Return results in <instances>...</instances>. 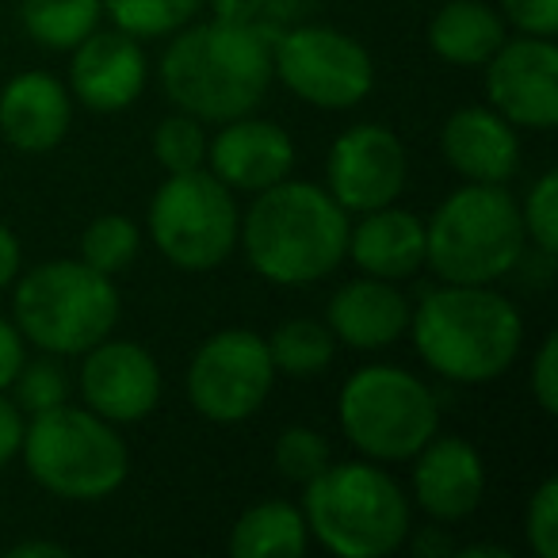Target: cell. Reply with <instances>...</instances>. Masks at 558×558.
Returning <instances> with one entry per match:
<instances>
[{
  "label": "cell",
  "instance_id": "obj_17",
  "mask_svg": "<svg viewBox=\"0 0 558 558\" xmlns=\"http://www.w3.org/2000/svg\"><path fill=\"white\" fill-rule=\"evenodd\" d=\"M482 489H486V471H482L478 451L459 436L428 440L417 451L413 466V494L421 509L433 520H463L478 509Z\"/></svg>",
  "mask_w": 558,
  "mask_h": 558
},
{
  "label": "cell",
  "instance_id": "obj_28",
  "mask_svg": "<svg viewBox=\"0 0 558 558\" xmlns=\"http://www.w3.org/2000/svg\"><path fill=\"white\" fill-rule=\"evenodd\" d=\"M154 154L169 172H192L207 161V138H203L199 119L172 116L161 119L154 131Z\"/></svg>",
  "mask_w": 558,
  "mask_h": 558
},
{
  "label": "cell",
  "instance_id": "obj_29",
  "mask_svg": "<svg viewBox=\"0 0 558 558\" xmlns=\"http://www.w3.org/2000/svg\"><path fill=\"white\" fill-rule=\"evenodd\" d=\"M329 466V444L322 433L314 428H283V436L276 440V471L283 474L288 482H311L318 478L322 471Z\"/></svg>",
  "mask_w": 558,
  "mask_h": 558
},
{
  "label": "cell",
  "instance_id": "obj_1",
  "mask_svg": "<svg viewBox=\"0 0 558 558\" xmlns=\"http://www.w3.org/2000/svg\"><path fill=\"white\" fill-rule=\"evenodd\" d=\"M161 85L184 116L230 123L264 100L271 85V39L256 24L210 20L180 27L161 62Z\"/></svg>",
  "mask_w": 558,
  "mask_h": 558
},
{
  "label": "cell",
  "instance_id": "obj_9",
  "mask_svg": "<svg viewBox=\"0 0 558 558\" xmlns=\"http://www.w3.org/2000/svg\"><path fill=\"white\" fill-rule=\"evenodd\" d=\"M238 230L233 195L215 172H172L149 203V233L177 268H218L238 245Z\"/></svg>",
  "mask_w": 558,
  "mask_h": 558
},
{
  "label": "cell",
  "instance_id": "obj_3",
  "mask_svg": "<svg viewBox=\"0 0 558 558\" xmlns=\"http://www.w3.org/2000/svg\"><path fill=\"white\" fill-rule=\"evenodd\" d=\"M417 352L451 383H489L517 360L524 322L505 295L486 283H451L410 314Z\"/></svg>",
  "mask_w": 558,
  "mask_h": 558
},
{
  "label": "cell",
  "instance_id": "obj_5",
  "mask_svg": "<svg viewBox=\"0 0 558 558\" xmlns=\"http://www.w3.org/2000/svg\"><path fill=\"white\" fill-rule=\"evenodd\" d=\"M524 218L501 184L456 192L425 226V260L444 283H494L524 256Z\"/></svg>",
  "mask_w": 558,
  "mask_h": 558
},
{
  "label": "cell",
  "instance_id": "obj_25",
  "mask_svg": "<svg viewBox=\"0 0 558 558\" xmlns=\"http://www.w3.org/2000/svg\"><path fill=\"white\" fill-rule=\"evenodd\" d=\"M333 352H337V337L329 333V326L311 318L283 322L268 341L271 367L283 375H295V379H311V375L326 372L333 364Z\"/></svg>",
  "mask_w": 558,
  "mask_h": 558
},
{
  "label": "cell",
  "instance_id": "obj_4",
  "mask_svg": "<svg viewBox=\"0 0 558 558\" xmlns=\"http://www.w3.org/2000/svg\"><path fill=\"white\" fill-rule=\"evenodd\" d=\"M306 532L341 558L395 555L410 535V501L372 463H329L306 482Z\"/></svg>",
  "mask_w": 558,
  "mask_h": 558
},
{
  "label": "cell",
  "instance_id": "obj_8",
  "mask_svg": "<svg viewBox=\"0 0 558 558\" xmlns=\"http://www.w3.org/2000/svg\"><path fill=\"white\" fill-rule=\"evenodd\" d=\"M440 425L436 398L402 367H364L341 390V428L364 456L413 459Z\"/></svg>",
  "mask_w": 558,
  "mask_h": 558
},
{
  "label": "cell",
  "instance_id": "obj_19",
  "mask_svg": "<svg viewBox=\"0 0 558 558\" xmlns=\"http://www.w3.org/2000/svg\"><path fill=\"white\" fill-rule=\"evenodd\" d=\"M440 146L448 165L471 184H505L520 165L512 123L489 108H463L444 123Z\"/></svg>",
  "mask_w": 558,
  "mask_h": 558
},
{
  "label": "cell",
  "instance_id": "obj_26",
  "mask_svg": "<svg viewBox=\"0 0 558 558\" xmlns=\"http://www.w3.org/2000/svg\"><path fill=\"white\" fill-rule=\"evenodd\" d=\"M100 4L111 12L119 32L134 39H157L192 24L203 0H100Z\"/></svg>",
  "mask_w": 558,
  "mask_h": 558
},
{
  "label": "cell",
  "instance_id": "obj_11",
  "mask_svg": "<svg viewBox=\"0 0 558 558\" xmlns=\"http://www.w3.org/2000/svg\"><path fill=\"white\" fill-rule=\"evenodd\" d=\"M276 379L268 341L248 329H222L207 337L187 367V398L207 421L233 425L253 417Z\"/></svg>",
  "mask_w": 558,
  "mask_h": 558
},
{
  "label": "cell",
  "instance_id": "obj_7",
  "mask_svg": "<svg viewBox=\"0 0 558 558\" xmlns=\"http://www.w3.org/2000/svg\"><path fill=\"white\" fill-rule=\"evenodd\" d=\"M119 295L85 260H54L27 271L16 288V326L50 356H85L111 333Z\"/></svg>",
  "mask_w": 558,
  "mask_h": 558
},
{
  "label": "cell",
  "instance_id": "obj_10",
  "mask_svg": "<svg viewBox=\"0 0 558 558\" xmlns=\"http://www.w3.org/2000/svg\"><path fill=\"white\" fill-rule=\"evenodd\" d=\"M271 73L314 108H356L375 85L372 54L333 27H295L276 43Z\"/></svg>",
  "mask_w": 558,
  "mask_h": 558
},
{
  "label": "cell",
  "instance_id": "obj_30",
  "mask_svg": "<svg viewBox=\"0 0 558 558\" xmlns=\"http://www.w3.org/2000/svg\"><path fill=\"white\" fill-rule=\"evenodd\" d=\"M12 383H16V405L32 413V417L65 405V395H70L65 372L58 360H32V364L20 367Z\"/></svg>",
  "mask_w": 558,
  "mask_h": 558
},
{
  "label": "cell",
  "instance_id": "obj_35",
  "mask_svg": "<svg viewBox=\"0 0 558 558\" xmlns=\"http://www.w3.org/2000/svg\"><path fill=\"white\" fill-rule=\"evenodd\" d=\"M20 367H24V333L0 318V390L12 387Z\"/></svg>",
  "mask_w": 558,
  "mask_h": 558
},
{
  "label": "cell",
  "instance_id": "obj_15",
  "mask_svg": "<svg viewBox=\"0 0 558 558\" xmlns=\"http://www.w3.org/2000/svg\"><path fill=\"white\" fill-rule=\"evenodd\" d=\"M207 157L210 172L226 187L264 192V187L279 184V180H288L291 165H295V146L276 123L241 116L218 131V138L207 146Z\"/></svg>",
  "mask_w": 558,
  "mask_h": 558
},
{
  "label": "cell",
  "instance_id": "obj_22",
  "mask_svg": "<svg viewBox=\"0 0 558 558\" xmlns=\"http://www.w3.org/2000/svg\"><path fill=\"white\" fill-rule=\"evenodd\" d=\"M428 43L451 65H486L505 43V24L482 0H451L428 24Z\"/></svg>",
  "mask_w": 558,
  "mask_h": 558
},
{
  "label": "cell",
  "instance_id": "obj_38",
  "mask_svg": "<svg viewBox=\"0 0 558 558\" xmlns=\"http://www.w3.org/2000/svg\"><path fill=\"white\" fill-rule=\"evenodd\" d=\"M20 271V241L9 233V226H0V291L9 288Z\"/></svg>",
  "mask_w": 558,
  "mask_h": 558
},
{
  "label": "cell",
  "instance_id": "obj_37",
  "mask_svg": "<svg viewBox=\"0 0 558 558\" xmlns=\"http://www.w3.org/2000/svg\"><path fill=\"white\" fill-rule=\"evenodd\" d=\"M268 0H210L215 9V20H226V24H256Z\"/></svg>",
  "mask_w": 558,
  "mask_h": 558
},
{
  "label": "cell",
  "instance_id": "obj_31",
  "mask_svg": "<svg viewBox=\"0 0 558 558\" xmlns=\"http://www.w3.org/2000/svg\"><path fill=\"white\" fill-rule=\"evenodd\" d=\"M520 218H524V233L539 245V253L555 256V248H558V177L555 172L535 180Z\"/></svg>",
  "mask_w": 558,
  "mask_h": 558
},
{
  "label": "cell",
  "instance_id": "obj_2",
  "mask_svg": "<svg viewBox=\"0 0 558 558\" xmlns=\"http://www.w3.org/2000/svg\"><path fill=\"white\" fill-rule=\"evenodd\" d=\"M248 264L271 283L303 288L329 276L349 253V210L303 180H279L256 192L241 222Z\"/></svg>",
  "mask_w": 558,
  "mask_h": 558
},
{
  "label": "cell",
  "instance_id": "obj_12",
  "mask_svg": "<svg viewBox=\"0 0 558 558\" xmlns=\"http://www.w3.org/2000/svg\"><path fill=\"white\" fill-rule=\"evenodd\" d=\"M486 93L501 119L550 131L558 123V50L550 39H505L486 62Z\"/></svg>",
  "mask_w": 558,
  "mask_h": 558
},
{
  "label": "cell",
  "instance_id": "obj_24",
  "mask_svg": "<svg viewBox=\"0 0 558 558\" xmlns=\"http://www.w3.org/2000/svg\"><path fill=\"white\" fill-rule=\"evenodd\" d=\"M24 27L35 43L50 50H73L96 32L100 0H24Z\"/></svg>",
  "mask_w": 558,
  "mask_h": 558
},
{
  "label": "cell",
  "instance_id": "obj_33",
  "mask_svg": "<svg viewBox=\"0 0 558 558\" xmlns=\"http://www.w3.org/2000/svg\"><path fill=\"white\" fill-rule=\"evenodd\" d=\"M501 9L524 35L550 39L558 32V0H501Z\"/></svg>",
  "mask_w": 558,
  "mask_h": 558
},
{
  "label": "cell",
  "instance_id": "obj_41",
  "mask_svg": "<svg viewBox=\"0 0 558 558\" xmlns=\"http://www.w3.org/2000/svg\"><path fill=\"white\" fill-rule=\"evenodd\" d=\"M463 558H512L509 547H463Z\"/></svg>",
  "mask_w": 558,
  "mask_h": 558
},
{
  "label": "cell",
  "instance_id": "obj_18",
  "mask_svg": "<svg viewBox=\"0 0 558 558\" xmlns=\"http://www.w3.org/2000/svg\"><path fill=\"white\" fill-rule=\"evenodd\" d=\"M413 306L390 279H352L329 299V333L349 349H387L410 329Z\"/></svg>",
  "mask_w": 558,
  "mask_h": 558
},
{
  "label": "cell",
  "instance_id": "obj_34",
  "mask_svg": "<svg viewBox=\"0 0 558 558\" xmlns=\"http://www.w3.org/2000/svg\"><path fill=\"white\" fill-rule=\"evenodd\" d=\"M532 390H535V402L543 405V413L555 417L558 413V333H550L547 341H543L539 356H535Z\"/></svg>",
  "mask_w": 558,
  "mask_h": 558
},
{
  "label": "cell",
  "instance_id": "obj_23",
  "mask_svg": "<svg viewBox=\"0 0 558 558\" xmlns=\"http://www.w3.org/2000/svg\"><path fill=\"white\" fill-rule=\"evenodd\" d=\"M306 517L288 501H264L241 512L230 532L238 558H299L306 550Z\"/></svg>",
  "mask_w": 558,
  "mask_h": 558
},
{
  "label": "cell",
  "instance_id": "obj_39",
  "mask_svg": "<svg viewBox=\"0 0 558 558\" xmlns=\"http://www.w3.org/2000/svg\"><path fill=\"white\" fill-rule=\"evenodd\" d=\"M12 558H65L62 543H47V539H32V543H20V547L9 550Z\"/></svg>",
  "mask_w": 558,
  "mask_h": 558
},
{
  "label": "cell",
  "instance_id": "obj_21",
  "mask_svg": "<svg viewBox=\"0 0 558 558\" xmlns=\"http://www.w3.org/2000/svg\"><path fill=\"white\" fill-rule=\"evenodd\" d=\"M349 253L367 276L405 279L425 264V222L410 210H367L364 222L349 226Z\"/></svg>",
  "mask_w": 558,
  "mask_h": 558
},
{
  "label": "cell",
  "instance_id": "obj_13",
  "mask_svg": "<svg viewBox=\"0 0 558 558\" xmlns=\"http://www.w3.org/2000/svg\"><path fill=\"white\" fill-rule=\"evenodd\" d=\"M405 187V149L387 126H352L329 149V195L352 215L395 203Z\"/></svg>",
  "mask_w": 558,
  "mask_h": 558
},
{
  "label": "cell",
  "instance_id": "obj_27",
  "mask_svg": "<svg viewBox=\"0 0 558 558\" xmlns=\"http://www.w3.org/2000/svg\"><path fill=\"white\" fill-rule=\"evenodd\" d=\"M138 256V226L123 215H100L81 238V260L88 268L116 276Z\"/></svg>",
  "mask_w": 558,
  "mask_h": 558
},
{
  "label": "cell",
  "instance_id": "obj_32",
  "mask_svg": "<svg viewBox=\"0 0 558 558\" xmlns=\"http://www.w3.org/2000/svg\"><path fill=\"white\" fill-rule=\"evenodd\" d=\"M527 543L539 558H558V482L547 478L527 501Z\"/></svg>",
  "mask_w": 558,
  "mask_h": 558
},
{
  "label": "cell",
  "instance_id": "obj_14",
  "mask_svg": "<svg viewBox=\"0 0 558 558\" xmlns=\"http://www.w3.org/2000/svg\"><path fill=\"white\" fill-rule=\"evenodd\" d=\"M81 395L88 410L100 413L104 421H142L161 398V372L142 344L104 337L88 349Z\"/></svg>",
  "mask_w": 558,
  "mask_h": 558
},
{
  "label": "cell",
  "instance_id": "obj_20",
  "mask_svg": "<svg viewBox=\"0 0 558 558\" xmlns=\"http://www.w3.org/2000/svg\"><path fill=\"white\" fill-rule=\"evenodd\" d=\"M70 93L50 73H20L0 93V131L24 154L54 149L70 131Z\"/></svg>",
  "mask_w": 558,
  "mask_h": 558
},
{
  "label": "cell",
  "instance_id": "obj_16",
  "mask_svg": "<svg viewBox=\"0 0 558 558\" xmlns=\"http://www.w3.org/2000/svg\"><path fill=\"white\" fill-rule=\"evenodd\" d=\"M73 54V93L93 111H123L146 85V54L126 32H93Z\"/></svg>",
  "mask_w": 558,
  "mask_h": 558
},
{
  "label": "cell",
  "instance_id": "obj_6",
  "mask_svg": "<svg viewBox=\"0 0 558 558\" xmlns=\"http://www.w3.org/2000/svg\"><path fill=\"white\" fill-rule=\"evenodd\" d=\"M20 448L32 478L70 501H100L116 494L131 471L126 444L111 421L73 405L35 413L32 425H24Z\"/></svg>",
  "mask_w": 558,
  "mask_h": 558
},
{
  "label": "cell",
  "instance_id": "obj_36",
  "mask_svg": "<svg viewBox=\"0 0 558 558\" xmlns=\"http://www.w3.org/2000/svg\"><path fill=\"white\" fill-rule=\"evenodd\" d=\"M20 440H24V417H20V405H12L9 398H0V466L16 456Z\"/></svg>",
  "mask_w": 558,
  "mask_h": 558
},
{
  "label": "cell",
  "instance_id": "obj_40",
  "mask_svg": "<svg viewBox=\"0 0 558 558\" xmlns=\"http://www.w3.org/2000/svg\"><path fill=\"white\" fill-rule=\"evenodd\" d=\"M413 547H417V555H456V543H451L444 532H436V527H428Z\"/></svg>",
  "mask_w": 558,
  "mask_h": 558
}]
</instances>
